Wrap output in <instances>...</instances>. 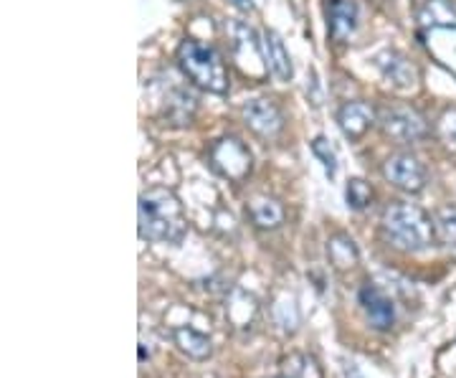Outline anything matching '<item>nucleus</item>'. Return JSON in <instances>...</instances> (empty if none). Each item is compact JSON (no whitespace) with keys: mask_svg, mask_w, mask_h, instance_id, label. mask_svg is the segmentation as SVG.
I'll list each match as a JSON object with an SVG mask.
<instances>
[{"mask_svg":"<svg viewBox=\"0 0 456 378\" xmlns=\"http://www.w3.org/2000/svg\"><path fill=\"white\" fill-rule=\"evenodd\" d=\"M360 305H362V313L368 317V323L375 330H391L395 323V308H393V300L383 290H378L375 284H365L360 290Z\"/></svg>","mask_w":456,"mask_h":378,"instance_id":"9","label":"nucleus"},{"mask_svg":"<svg viewBox=\"0 0 456 378\" xmlns=\"http://www.w3.org/2000/svg\"><path fill=\"white\" fill-rule=\"evenodd\" d=\"M426 46L439 59V64L456 74V26L454 29H431L426 36Z\"/></svg>","mask_w":456,"mask_h":378,"instance_id":"17","label":"nucleus"},{"mask_svg":"<svg viewBox=\"0 0 456 378\" xmlns=\"http://www.w3.org/2000/svg\"><path fill=\"white\" fill-rule=\"evenodd\" d=\"M378 69L383 71V77L398 86V89H413L416 82H419V71L416 66L408 62L406 56L395 53V51H386L378 56Z\"/></svg>","mask_w":456,"mask_h":378,"instance_id":"12","label":"nucleus"},{"mask_svg":"<svg viewBox=\"0 0 456 378\" xmlns=\"http://www.w3.org/2000/svg\"><path fill=\"white\" fill-rule=\"evenodd\" d=\"M380 229L393 247L401 251H424L436 239L434 218L426 214L421 206L406 203V201H393L383 211Z\"/></svg>","mask_w":456,"mask_h":378,"instance_id":"2","label":"nucleus"},{"mask_svg":"<svg viewBox=\"0 0 456 378\" xmlns=\"http://www.w3.org/2000/svg\"><path fill=\"white\" fill-rule=\"evenodd\" d=\"M246 211H248L251 221H254L259 229H277V226H281V221H284V209H281V203L269 196L251 198L248 206H246Z\"/></svg>","mask_w":456,"mask_h":378,"instance_id":"18","label":"nucleus"},{"mask_svg":"<svg viewBox=\"0 0 456 378\" xmlns=\"http://www.w3.org/2000/svg\"><path fill=\"white\" fill-rule=\"evenodd\" d=\"M358 23V5L355 0H332L330 5V33L335 41H345L355 31Z\"/></svg>","mask_w":456,"mask_h":378,"instance_id":"14","label":"nucleus"},{"mask_svg":"<svg viewBox=\"0 0 456 378\" xmlns=\"http://www.w3.org/2000/svg\"><path fill=\"white\" fill-rule=\"evenodd\" d=\"M241 117H244L246 127L264 140H274L284 130V115L277 102L269 97H254L244 102Z\"/></svg>","mask_w":456,"mask_h":378,"instance_id":"7","label":"nucleus"},{"mask_svg":"<svg viewBox=\"0 0 456 378\" xmlns=\"http://www.w3.org/2000/svg\"><path fill=\"white\" fill-rule=\"evenodd\" d=\"M375 122H378V112L368 102H360V99L342 104L338 112V125L347 140H360L362 135H368Z\"/></svg>","mask_w":456,"mask_h":378,"instance_id":"10","label":"nucleus"},{"mask_svg":"<svg viewBox=\"0 0 456 378\" xmlns=\"http://www.w3.org/2000/svg\"><path fill=\"white\" fill-rule=\"evenodd\" d=\"M178 66L180 71L203 92H211V94H226L228 92L226 64H224L221 53L208 44H200L196 38H185L178 46Z\"/></svg>","mask_w":456,"mask_h":378,"instance_id":"3","label":"nucleus"},{"mask_svg":"<svg viewBox=\"0 0 456 378\" xmlns=\"http://www.w3.org/2000/svg\"><path fill=\"white\" fill-rule=\"evenodd\" d=\"M137 229L145 242L180 244L188 234V218L180 198L170 188H150L137 203Z\"/></svg>","mask_w":456,"mask_h":378,"instance_id":"1","label":"nucleus"},{"mask_svg":"<svg viewBox=\"0 0 456 378\" xmlns=\"http://www.w3.org/2000/svg\"><path fill=\"white\" fill-rule=\"evenodd\" d=\"M208 160L213 170L231 183L246 181V176L251 173V152L239 137H221L218 143H213Z\"/></svg>","mask_w":456,"mask_h":378,"instance_id":"5","label":"nucleus"},{"mask_svg":"<svg viewBox=\"0 0 456 378\" xmlns=\"http://www.w3.org/2000/svg\"><path fill=\"white\" fill-rule=\"evenodd\" d=\"M419 21L424 29H454L456 26V3L454 0H426L419 11Z\"/></svg>","mask_w":456,"mask_h":378,"instance_id":"16","label":"nucleus"},{"mask_svg":"<svg viewBox=\"0 0 456 378\" xmlns=\"http://www.w3.org/2000/svg\"><path fill=\"white\" fill-rule=\"evenodd\" d=\"M281 378H322V368L307 353H292L281 361Z\"/></svg>","mask_w":456,"mask_h":378,"instance_id":"20","label":"nucleus"},{"mask_svg":"<svg viewBox=\"0 0 456 378\" xmlns=\"http://www.w3.org/2000/svg\"><path fill=\"white\" fill-rule=\"evenodd\" d=\"M312 152H314V155L320 158V163L325 165L327 176L332 178V176L338 173V155H335V150L330 148V143H327L322 135L312 140Z\"/></svg>","mask_w":456,"mask_h":378,"instance_id":"25","label":"nucleus"},{"mask_svg":"<svg viewBox=\"0 0 456 378\" xmlns=\"http://www.w3.org/2000/svg\"><path fill=\"white\" fill-rule=\"evenodd\" d=\"M436 135H439L444 145L456 148V110H446L441 115L439 125H436Z\"/></svg>","mask_w":456,"mask_h":378,"instance_id":"26","label":"nucleus"},{"mask_svg":"<svg viewBox=\"0 0 456 378\" xmlns=\"http://www.w3.org/2000/svg\"><path fill=\"white\" fill-rule=\"evenodd\" d=\"M198 110V99L188 92V89H173V94L165 102V119L170 125L185 127L193 122Z\"/></svg>","mask_w":456,"mask_h":378,"instance_id":"15","label":"nucleus"},{"mask_svg":"<svg viewBox=\"0 0 456 378\" xmlns=\"http://www.w3.org/2000/svg\"><path fill=\"white\" fill-rule=\"evenodd\" d=\"M226 310L236 328H246L254 320V315H256V300L251 295H246V292H241V290H236L231 295V302H228Z\"/></svg>","mask_w":456,"mask_h":378,"instance_id":"21","label":"nucleus"},{"mask_svg":"<svg viewBox=\"0 0 456 378\" xmlns=\"http://www.w3.org/2000/svg\"><path fill=\"white\" fill-rule=\"evenodd\" d=\"M173 341L175 346L193 361H208L213 353V343L208 335H203L200 330L191 328V325H178L173 328Z\"/></svg>","mask_w":456,"mask_h":378,"instance_id":"13","label":"nucleus"},{"mask_svg":"<svg viewBox=\"0 0 456 378\" xmlns=\"http://www.w3.org/2000/svg\"><path fill=\"white\" fill-rule=\"evenodd\" d=\"M264 56H266V69L272 71V77L277 82H292L294 66L292 56L284 46V41L279 38L277 31H264Z\"/></svg>","mask_w":456,"mask_h":378,"instance_id":"11","label":"nucleus"},{"mask_svg":"<svg viewBox=\"0 0 456 378\" xmlns=\"http://www.w3.org/2000/svg\"><path fill=\"white\" fill-rule=\"evenodd\" d=\"M233 8H239V11H244V13H251L254 11V0H228Z\"/></svg>","mask_w":456,"mask_h":378,"instance_id":"27","label":"nucleus"},{"mask_svg":"<svg viewBox=\"0 0 456 378\" xmlns=\"http://www.w3.org/2000/svg\"><path fill=\"white\" fill-rule=\"evenodd\" d=\"M434 231H436V239L446 247H456V206H441L436 216H434Z\"/></svg>","mask_w":456,"mask_h":378,"instance_id":"22","label":"nucleus"},{"mask_svg":"<svg viewBox=\"0 0 456 378\" xmlns=\"http://www.w3.org/2000/svg\"><path fill=\"white\" fill-rule=\"evenodd\" d=\"M327 257H330L332 267L340 269V272L342 269H353L360 259L355 242L350 236H345V234H338V236H332L327 242Z\"/></svg>","mask_w":456,"mask_h":378,"instance_id":"19","label":"nucleus"},{"mask_svg":"<svg viewBox=\"0 0 456 378\" xmlns=\"http://www.w3.org/2000/svg\"><path fill=\"white\" fill-rule=\"evenodd\" d=\"M228 38H231V53H233V62L241 66L248 74H261L264 71V62L266 56H261V44L256 38V33L251 26H246L244 21H231L228 23Z\"/></svg>","mask_w":456,"mask_h":378,"instance_id":"6","label":"nucleus"},{"mask_svg":"<svg viewBox=\"0 0 456 378\" xmlns=\"http://www.w3.org/2000/svg\"><path fill=\"white\" fill-rule=\"evenodd\" d=\"M378 125L391 140L398 143H421L428 137V122L426 117L408 107V104H386L378 110Z\"/></svg>","mask_w":456,"mask_h":378,"instance_id":"4","label":"nucleus"},{"mask_svg":"<svg viewBox=\"0 0 456 378\" xmlns=\"http://www.w3.org/2000/svg\"><path fill=\"white\" fill-rule=\"evenodd\" d=\"M383 176L393 188H398L403 193H421L426 188V178H428L424 163L411 152L391 155L383 165Z\"/></svg>","mask_w":456,"mask_h":378,"instance_id":"8","label":"nucleus"},{"mask_svg":"<svg viewBox=\"0 0 456 378\" xmlns=\"http://www.w3.org/2000/svg\"><path fill=\"white\" fill-rule=\"evenodd\" d=\"M279 378H281V376H279Z\"/></svg>","mask_w":456,"mask_h":378,"instance_id":"28","label":"nucleus"},{"mask_svg":"<svg viewBox=\"0 0 456 378\" xmlns=\"http://www.w3.org/2000/svg\"><path fill=\"white\" fill-rule=\"evenodd\" d=\"M274 315H277V323L281 325L284 333H294L297 325H299V310H297L294 297L289 295L281 297L277 305H274Z\"/></svg>","mask_w":456,"mask_h":378,"instance_id":"24","label":"nucleus"},{"mask_svg":"<svg viewBox=\"0 0 456 378\" xmlns=\"http://www.w3.org/2000/svg\"><path fill=\"white\" fill-rule=\"evenodd\" d=\"M345 198H347L350 209L362 211V209H368L373 203V188H370V183H365L362 178H353L345 188Z\"/></svg>","mask_w":456,"mask_h":378,"instance_id":"23","label":"nucleus"}]
</instances>
